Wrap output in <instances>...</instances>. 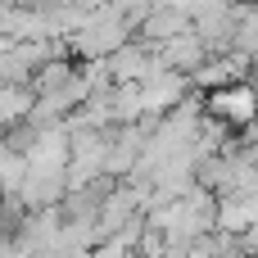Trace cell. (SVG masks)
I'll return each instance as SVG.
<instances>
[{"mask_svg":"<svg viewBox=\"0 0 258 258\" xmlns=\"http://www.w3.org/2000/svg\"><path fill=\"white\" fill-rule=\"evenodd\" d=\"M204 113L222 118L231 132H236V127H245V122H254V118H258V104H254V91H249V77L227 82V86H213V91H209V100H204Z\"/></svg>","mask_w":258,"mask_h":258,"instance_id":"6da1fadb","label":"cell"},{"mask_svg":"<svg viewBox=\"0 0 258 258\" xmlns=\"http://www.w3.org/2000/svg\"><path fill=\"white\" fill-rule=\"evenodd\" d=\"M154 54H159V63H163V68L190 73L195 63H204V59H209V45L200 41V32H195V27H186V32H177V36L159 41V45H154Z\"/></svg>","mask_w":258,"mask_h":258,"instance_id":"7a4b0ae2","label":"cell"},{"mask_svg":"<svg viewBox=\"0 0 258 258\" xmlns=\"http://www.w3.org/2000/svg\"><path fill=\"white\" fill-rule=\"evenodd\" d=\"M186 27H190V14H186V9H177V5H150L145 18L136 23V36L150 41V45H159V41L186 32Z\"/></svg>","mask_w":258,"mask_h":258,"instance_id":"3957f363","label":"cell"},{"mask_svg":"<svg viewBox=\"0 0 258 258\" xmlns=\"http://www.w3.org/2000/svg\"><path fill=\"white\" fill-rule=\"evenodd\" d=\"M32 104H36L32 82H0V132L14 127V122H23L32 113Z\"/></svg>","mask_w":258,"mask_h":258,"instance_id":"277c9868","label":"cell"},{"mask_svg":"<svg viewBox=\"0 0 258 258\" xmlns=\"http://www.w3.org/2000/svg\"><path fill=\"white\" fill-rule=\"evenodd\" d=\"M249 91H254V104H258V73H249Z\"/></svg>","mask_w":258,"mask_h":258,"instance_id":"5b68a950","label":"cell"},{"mask_svg":"<svg viewBox=\"0 0 258 258\" xmlns=\"http://www.w3.org/2000/svg\"><path fill=\"white\" fill-rule=\"evenodd\" d=\"M249 73H258V50H254V54H249Z\"/></svg>","mask_w":258,"mask_h":258,"instance_id":"8992f818","label":"cell"}]
</instances>
